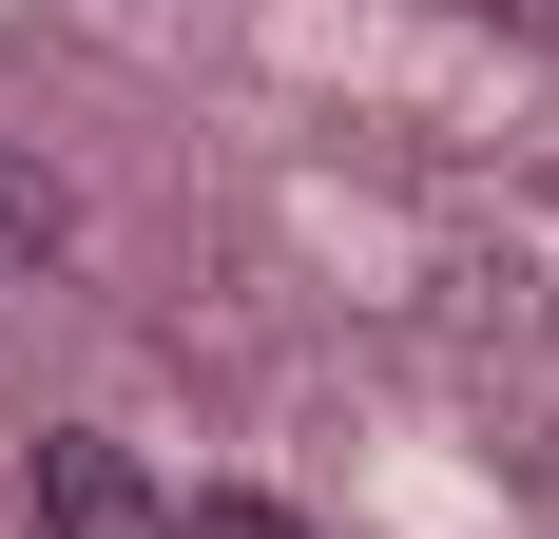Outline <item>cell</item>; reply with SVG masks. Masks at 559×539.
<instances>
[{
	"label": "cell",
	"mask_w": 559,
	"mask_h": 539,
	"mask_svg": "<svg viewBox=\"0 0 559 539\" xmlns=\"http://www.w3.org/2000/svg\"><path fill=\"white\" fill-rule=\"evenodd\" d=\"M20 501H39V539H174L155 463H135V443H97V424H39V463H20Z\"/></svg>",
	"instance_id": "cell-1"
},
{
	"label": "cell",
	"mask_w": 559,
	"mask_h": 539,
	"mask_svg": "<svg viewBox=\"0 0 559 539\" xmlns=\"http://www.w3.org/2000/svg\"><path fill=\"white\" fill-rule=\"evenodd\" d=\"M58 251H78V193L39 155H0V270H58Z\"/></svg>",
	"instance_id": "cell-2"
},
{
	"label": "cell",
	"mask_w": 559,
	"mask_h": 539,
	"mask_svg": "<svg viewBox=\"0 0 559 539\" xmlns=\"http://www.w3.org/2000/svg\"><path fill=\"white\" fill-rule=\"evenodd\" d=\"M174 539H309V520H289V501H251V482H213V501H193Z\"/></svg>",
	"instance_id": "cell-3"
},
{
	"label": "cell",
	"mask_w": 559,
	"mask_h": 539,
	"mask_svg": "<svg viewBox=\"0 0 559 539\" xmlns=\"http://www.w3.org/2000/svg\"><path fill=\"white\" fill-rule=\"evenodd\" d=\"M483 20H559V0H483Z\"/></svg>",
	"instance_id": "cell-4"
}]
</instances>
